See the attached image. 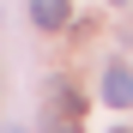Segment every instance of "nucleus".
Returning a JSON list of instances; mask_svg holds the SVG:
<instances>
[{
    "mask_svg": "<svg viewBox=\"0 0 133 133\" xmlns=\"http://www.w3.org/2000/svg\"><path fill=\"white\" fill-rule=\"evenodd\" d=\"M79 109H85V103L55 79V85H49V133H79Z\"/></svg>",
    "mask_w": 133,
    "mask_h": 133,
    "instance_id": "f257e3e1",
    "label": "nucleus"
},
{
    "mask_svg": "<svg viewBox=\"0 0 133 133\" xmlns=\"http://www.w3.org/2000/svg\"><path fill=\"white\" fill-rule=\"evenodd\" d=\"M103 103L109 109H127L133 103V73H127V66H109V73H103Z\"/></svg>",
    "mask_w": 133,
    "mask_h": 133,
    "instance_id": "f03ea898",
    "label": "nucleus"
},
{
    "mask_svg": "<svg viewBox=\"0 0 133 133\" xmlns=\"http://www.w3.org/2000/svg\"><path fill=\"white\" fill-rule=\"evenodd\" d=\"M30 18H36V30H61L66 24V0H30Z\"/></svg>",
    "mask_w": 133,
    "mask_h": 133,
    "instance_id": "7ed1b4c3",
    "label": "nucleus"
},
{
    "mask_svg": "<svg viewBox=\"0 0 133 133\" xmlns=\"http://www.w3.org/2000/svg\"><path fill=\"white\" fill-rule=\"evenodd\" d=\"M115 133H127V127H115Z\"/></svg>",
    "mask_w": 133,
    "mask_h": 133,
    "instance_id": "20e7f679",
    "label": "nucleus"
},
{
    "mask_svg": "<svg viewBox=\"0 0 133 133\" xmlns=\"http://www.w3.org/2000/svg\"><path fill=\"white\" fill-rule=\"evenodd\" d=\"M115 6H121V0H115Z\"/></svg>",
    "mask_w": 133,
    "mask_h": 133,
    "instance_id": "39448f33",
    "label": "nucleus"
},
{
    "mask_svg": "<svg viewBox=\"0 0 133 133\" xmlns=\"http://www.w3.org/2000/svg\"><path fill=\"white\" fill-rule=\"evenodd\" d=\"M12 133H18V127H12Z\"/></svg>",
    "mask_w": 133,
    "mask_h": 133,
    "instance_id": "423d86ee",
    "label": "nucleus"
}]
</instances>
